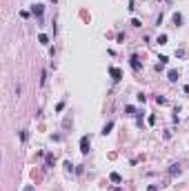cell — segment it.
Instances as JSON below:
<instances>
[{
  "mask_svg": "<svg viewBox=\"0 0 189 191\" xmlns=\"http://www.w3.org/2000/svg\"><path fill=\"white\" fill-rule=\"evenodd\" d=\"M89 147H91V138L89 136H82L80 138V151L82 153H89Z\"/></svg>",
  "mask_w": 189,
  "mask_h": 191,
  "instance_id": "cell-1",
  "label": "cell"
},
{
  "mask_svg": "<svg viewBox=\"0 0 189 191\" xmlns=\"http://www.w3.org/2000/svg\"><path fill=\"white\" fill-rule=\"evenodd\" d=\"M109 74H111L113 80H120V78H122V71H120V69H116V67H111V69H109Z\"/></svg>",
  "mask_w": 189,
  "mask_h": 191,
  "instance_id": "cell-2",
  "label": "cell"
},
{
  "mask_svg": "<svg viewBox=\"0 0 189 191\" xmlns=\"http://www.w3.org/2000/svg\"><path fill=\"white\" fill-rule=\"evenodd\" d=\"M31 11H34V16L40 18V16H43V11H45V7H43V5H34V7H31Z\"/></svg>",
  "mask_w": 189,
  "mask_h": 191,
  "instance_id": "cell-3",
  "label": "cell"
},
{
  "mask_svg": "<svg viewBox=\"0 0 189 191\" xmlns=\"http://www.w3.org/2000/svg\"><path fill=\"white\" fill-rule=\"evenodd\" d=\"M131 67H134V71H140V60H138V56H131Z\"/></svg>",
  "mask_w": 189,
  "mask_h": 191,
  "instance_id": "cell-4",
  "label": "cell"
},
{
  "mask_svg": "<svg viewBox=\"0 0 189 191\" xmlns=\"http://www.w3.org/2000/svg\"><path fill=\"white\" fill-rule=\"evenodd\" d=\"M167 78H169L171 82H176V80H178V71H176V69H169V71H167Z\"/></svg>",
  "mask_w": 189,
  "mask_h": 191,
  "instance_id": "cell-5",
  "label": "cell"
},
{
  "mask_svg": "<svg viewBox=\"0 0 189 191\" xmlns=\"http://www.w3.org/2000/svg\"><path fill=\"white\" fill-rule=\"evenodd\" d=\"M173 25H176V27L182 25V16H180V13H173Z\"/></svg>",
  "mask_w": 189,
  "mask_h": 191,
  "instance_id": "cell-6",
  "label": "cell"
},
{
  "mask_svg": "<svg viewBox=\"0 0 189 191\" xmlns=\"http://www.w3.org/2000/svg\"><path fill=\"white\" fill-rule=\"evenodd\" d=\"M109 180H111V182H116V184H118V182H122L120 173H111V175H109Z\"/></svg>",
  "mask_w": 189,
  "mask_h": 191,
  "instance_id": "cell-7",
  "label": "cell"
},
{
  "mask_svg": "<svg viewBox=\"0 0 189 191\" xmlns=\"http://www.w3.org/2000/svg\"><path fill=\"white\" fill-rule=\"evenodd\" d=\"M169 173H171V175H180V167H178V165H171Z\"/></svg>",
  "mask_w": 189,
  "mask_h": 191,
  "instance_id": "cell-8",
  "label": "cell"
},
{
  "mask_svg": "<svg viewBox=\"0 0 189 191\" xmlns=\"http://www.w3.org/2000/svg\"><path fill=\"white\" fill-rule=\"evenodd\" d=\"M111 129H113V122H107V125L103 127V136H107V133L111 131Z\"/></svg>",
  "mask_w": 189,
  "mask_h": 191,
  "instance_id": "cell-9",
  "label": "cell"
},
{
  "mask_svg": "<svg viewBox=\"0 0 189 191\" xmlns=\"http://www.w3.org/2000/svg\"><path fill=\"white\" fill-rule=\"evenodd\" d=\"M158 45H167V33H160V36H158Z\"/></svg>",
  "mask_w": 189,
  "mask_h": 191,
  "instance_id": "cell-10",
  "label": "cell"
},
{
  "mask_svg": "<svg viewBox=\"0 0 189 191\" xmlns=\"http://www.w3.org/2000/svg\"><path fill=\"white\" fill-rule=\"evenodd\" d=\"M38 40H40V45H49V38H47L45 33H40V36H38Z\"/></svg>",
  "mask_w": 189,
  "mask_h": 191,
  "instance_id": "cell-11",
  "label": "cell"
},
{
  "mask_svg": "<svg viewBox=\"0 0 189 191\" xmlns=\"http://www.w3.org/2000/svg\"><path fill=\"white\" fill-rule=\"evenodd\" d=\"M53 162H56V158L49 153V156H47V167H53Z\"/></svg>",
  "mask_w": 189,
  "mask_h": 191,
  "instance_id": "cell-12",
  "label": "cell"
},
{
  "mask_svg": "<svg viewBox=\"0 0 189 191\" xmlns=\"http://www.w3.org/2000/svg\"><path fill=\"white\" fill-rule=\"evenodd\" d=\"M125 111H127V113H129V116H134V113H136V109H134V107H131V105H127V107H125Z\"/></svg>",
  "mask_w": 189,
  "mask_h": 191,
  "instance_id": "cell-13",
  "label": "cell"
},
{
  "mask_svg": "<svg viewBox=\"0 0 189 191\" xmlns=\"http://www.w3.org/2000/svg\"><path fill=\"white\" fill-rule=\"evenodd\" d=\"M65 169H67V173H71V171H74V165L67 160V162H65Z\"/></svg>",
  "mask_w": 189,
  "mask_h": 191,
  "instance_id": "cell-14",
  "label": "cell"
},
{
  "mask_svg": "<svg viewBox=\"0 0 189 191\" xmlns=\"http://www.w3.org/2000/svg\"><path fill=\"white\" fill-rule=\"evenodd\" d=\"M158 60H160L158 65H163V67H165V65H167V60H169V58H167V56H160V58H158Z\"/></svg>",
  "mask_w": 189,
  "mask_h": 191,
  "instance_id": "cell-15",
  "label": "cell"
},
{
  "mask_svg": "<svg viewBox=\"0 0 189 191\" xmlns=\"http://www.w3.org/2000/svg\"><path fill=\"white\" fill-rule=\"evenodd\" d=\"M136 98H138V102H145V100H147V96H145V93H138Z\"/></svg>",
  "mask_w": 189,
  "mask_h": 191,
  "instance_id": "cell-16",
  "label": "cell"
},
{
  "mask_svg": "<svg viewBox=\"0 0 189 191\" xmlns=\"http://www.w3.org/2000/svg\"><path fill=\"white\" fill-rule=\"evenodd\" d=\"M156 102H158V105H167V100H165L163 96H158V98H156Z\"/></svg>",
  "mask_w": 189,
  "mask_h": 191,
  "instance_id": "cell-17",
  "label": "cell"
},
{
  "mask_svg": "<svg viewBox=\"0 0 189 191\" xmlns=\"http://www.w3.org/2000/svg\"><path fill=\"white\" fill-rule=\"evenodd\" d=\"M176 56L178 58H185V49H176Z\"/></svg>",
  "mask_w": 189,
  "mask_h": 191,
  "instance_id": "cell-18",
  "label": "cell"
},
{
  "mask_svg": "<svg viewBox=\"0 0 189 191\" xmlns=\"http://www.w3.org/2000/svg\"><path fill=\"white\" fill-rule=\"evenodd\" d=\"M167 2H169V0H167Z\"/></svg>",
  "mask_w": 189,
  "mask_h": 191,
  "instance_id": "cell-19",
  "label": "cell"
}]
</instances>
